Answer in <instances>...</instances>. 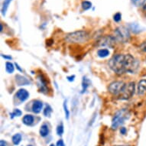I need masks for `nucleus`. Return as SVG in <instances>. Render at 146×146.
Wrapping results in <instances>:
<instances>
[{
  "label": "nucleus",
  "mask_w": 146,
  "mask_h": 146,
  "mask_svg": "<svg viewBox=\"0 0 146 146\" xmlns=\"http://www.w3.org/2000/svg\"><path fill=\"white\" fill-rule=\"evenodd\" d=\"M109 66L117 74L133 73L139 66V63L131 54H116L109 61Z\"/></svg>",
  "instance_id": "1"
},
{
  "label": "nucleus",
  "mask_w": 146,
  "mask_h": 146,
  "mask_svg": "<svg viewBox=\"0 0 146 146\" xmlns=\"http://www.w3.org/2000/svg\"><path fill=\"white\" fill-rule=\"evenodd\" d=\"M90 38V35L85 31H77L67 35L65 40L69 43H85Z\"/></svg>",
  "instance_id": "2"
},
{
  "label": "nucleus",
  "mask_w": 146,
  "mask_h": 146,
  "mask_svg": "<svg viewBox=\"0 0 146 146\" xmlns=\"http://www.w3.org/2000/svg\"><path fill=\"white\" fill-rule=\"evenodd\" d=\"M129 117V113L126 109H122L116 112L112 120V125H111L112 129H117Z\"/></svg>",
  "instance_id": "3"
},
{
  "label": "nucleus",
  "mask_w": 146,
  "mask_h": 146,
  "mask_svg": "<svg viewBox=\"0 0 146 146\" xmlns=\"http://www.w3.org/2000/svg\"><path fill=\"white\" fill-rule=\"evenodd\" d=\"M135 91V84L134 82H129L128 84H125L119 94L118 95V97L122 100H129L134 95Z\"/></svg>",
  "instance_id": "4"
},
{
  "label": "nucleus",
  "mask_w": 146,
  "mask_h": 146,
  "mask_svg": "<svg viewBox=\"0 0 146 146\" xmlns=\"http://www.w3.org/2000/svg\"><path fill=\"white\" fill-rule=\"evenodd\" d=\"M114 38L116 41L126 43L130 38V33L129 29L124 26L119 27L114 31Z\"/></svg>",
  "instance_id": "5"
},
{
  "label": "nucleus",
  "mask_w": 146,
  "mask_h": 146,
  "mask_svg": "<svg viewBox=\"0 0 146 146\" xmlns=\"http://www.w3.org/2000/svg\"><path fill=\"white\" fill-rule=\"evenodd\" d=\"M115 38L114 36L106 35L103 38H101L98 41L99 46H104V47H108V48H113L115 44Z\"/></svg>",
  "instance_id": "6"
},
{
  "label": "nucleus",
  "mask_w": 146,
  "mask_h": 146,
  "mask_svg": "<svg viewBox=\"0 0 146 146\" xmlns=\"http://www.w3.org/2000/svg\"><path fill=\"white\" fill-rule=\"evenodd\" d=\"M125 84H124V82L122 81H114L110 84L108 90L110 91V93L113 95L118 96L122 90V89L123 88V86H125Z\"/></svg>",
  "instance_id": "7"
},
{
  "label": "nucleus",
  "mask_w": 146,
  "mask_h": 146,
  "mask_svg": "<svg viewBox=\"0 0 146 146\" xmlns=\"http://www.w3.org/2000/svg\"><path fill=\"white\" fill-rule=\"evenodd\" d=\"M38 87L40 89V92L46 94L48 92V84H47L45 79L41 75H39L38 77Z\"/></svg>",
  "instance_id": "8"
},
{
  "label": "nucleus",
  "mask_w": 146,
  "mask_h": 146,
  "mask_svg": "<svg viewBox=\"0 0 146 146\" xmlns=\"http://www.w3.org/2000/svg\"><path fill=\"white\" fill-rule=\"evenodd\" d=\"M16 96L21 102H24L29 97V93L25 89H20L17 91Z\"/></svg>",
  "instance_id": "9"
},
{
  "label": "nucleus",
  "mask_w": 146,
  "mask_h": 146,
  "mask_svg": "<svg viewBox=\"0 0 146 146\" xmlns=\"http://www.w3.org/2000/svg\"><path fill=\"white\" fill-rule=\"evenodd\" d=\"M42 107H43L42 102L40 100H35L33 103V105H32V111L36 114H38V113H41Z\"/></svg>",
  "instance_id": "10"
},
{
  "label": "nucleus",
  "mask_w": 146,
  "mask_h": 146,
  "mask_svg": "<svg viewBox=\"0 0 146 146\" xmlns=\"http://www.w3.org/2000/svg\"><path fill=\"white\" fill-rule=\"evenodd\" d=\"M138 94L142 95L146 93V80H141L138 84Z\"/></svg>",
  "instance_id": "11"
},
{
  "label": "nucleus",
  "mask_w": 146,
  "mask_h": 146,
  "mask_svg": "<svg viewBox=\"0 0 146 146\" xmlns=\"http://www.w3.org/2000/svg\"><path fill=\"white\" fill-rule=\"evenodd\" d=\"M15 78H16V82L17 84H19V86H25L30 84V82L26 77H22L21 75H16Z\"/></svg>",
  "instance_id": "12"
},
{
  "label": "nucleus",
  "mask_w": 146,
  "mask_h": 146,
  "mask_svg": "<svg viewBox=\"0 0 146 146\" xmlns=\"http://www.w3.org/2000/svg\"><path fill=\"white\" fill-rule=\"evenodd\" d=\"M34 120H35V118H34L33 115H30V114H27L23 117L22 122L26 125H31L33 124Z\"/></svg>",
  "instance_id": "13"
},
{
  "label": "nucleus",
  "mask_w": 146,
  "mask_h": 146,
  "mask_svg": "<svg viewBox=\"0 0 146 146\" xmlns=\"http://www.w3.org/2000/svg\"><path fill=\"white\" fill-rule=\"evenodd\" d=\"M49 133V128L47 124H43L40 129V135L42 137H46Z\"/></svg>",
  "instance_id": "14"
},
{
  "label": "nucleus",
  "mask_w": 146,
  "mask_h": 146,
  "mask_svg": "<svg viewBox=\"0 0 146 146\" xmlns=\"http://www.w3.org/2000/svg\"><path fill=\"white\" fill-rule=\"evenodd\" d=\"M90 85V80L87 79L86 77L83 78V82H82V93L86 92V89L88 88L89 86Z\"/></svg>",
  "instance_id": "15"
},
{
  "label": "nucleus",
  "mask_w": 146,
  "mask_h": 146,
  "mask_svg": "<svg viewBox=\"0 0 146 146\" xmlns=\"http://www.w3.org/2000/svg\"><path fill=\"white\" fill-rule=\"evenodd\" d=\"M12 1V0H5V1L3 2V7H2V14H3V16H5V14H6V12H7L9 5H10V3H11Z\"/></svg>",
  "instance_id": "16"
},
{
  "label": "nucleus",
  "mask_w": 146,
  "mask_h": 146,
  "mask_svg": "<svg viewBox=\"0 0 146 146\" xmlns=\"http://www.w3.org/2000/svg\"><path fill=\"white\" fill-rule=\"evenodd\" d=\"M97 55H98L100 58H106L107 56L110 55V51H109L108 49H105V48L100 49V50L97 51Z\"/></svg>",
  "instance_id": "17"
},
{
  "label": "nucleus",
  "mask_w": 146,
  "mask_h": 146,
  "mask_svg": "<svg viewBox=\"0 0 146 146\" xmlns=\"http://www.w3.org/2000/svg\"><path fill=\"white\" fill-rule=\"evenodd\" d=\"M21 141H22V135L19 133H17L12 136V142L15 145H18L21 142Z\"/></svg>",
  "instance_id": "18"
},
{
  "label": "nucleus",
  "mask_w": 146,
  "mask_h": 146,
  "mask_svg": "<svg viewBox=\"0 0 146 146\" xmlns=\"http://www.w3.org/2000/svg\"><path fill=\"white\" fill-rule=\"evenodd\" d=\"M5 70L9 74H12L15 70L14 64L11 62H6L5 63Z\"/></svg>",
  "instance_id": "19"
},
{
  "label": "nucleus",
  "mask_w": 146,
  "mask_h": 146,
  "mask_svg": "<svg viewBox=\"0 0 146 146\" xmlns=\"http://www.w3.org/2000/svg\"><path fill=\"white\" fill-rule=\"evenodd\" d=\"M129 28L135 33H138V32L140 31V26L138 24H136V23H132V24H130Z\"/></svg>",
  "instance_id": "20"
},
{
  "label": "nucleus",
  "mask_w": 146,
  "mask_h": 146,
  "mask_svg": "<svg viewBox=\"0 0 146 146\" xmlns=\"http://www.w3.org/2000/svg\"><path fill=\"white\" fill-rule=\"evenodd\" d=\"M131 1H132V4H133L135 6H136V7L142 6L146 2V0H131Z\"/></svg>",
  "instance_id": "21"
},
{
  "label": "nucleus",
  "mask_w": 146,
  "mask_h": 146,
  "mask_svg": "<svg viewBox=\"0 0 146 146\" xmlns=\"http://www.w3.org/2000/svg\"><path fill=\"white\" fill-rule=\"evenodd\" d=\"M52 108L50 107V105H47L44 110V115L45 116H50L51 113H52Z\"/></svg>",
  "instance_id": "22"
},
{
  "label": "nucleus",
  "mask_w": 146,
  "mask_h": 146,
  "mask_svg": "<svg viewBox=\"0 0 146 146\" xmlns=\"http://www.w3.org/2000/svg\"><path fill=\"white\" fill-rule=\"evenodd\" d=\"M64 113H65V118L68 119L70 117V111L68 110V108H67V100H64Z\"/></svg>",
  "instance_id": "23"
},
{
  "label": "nucleus",
  "mask_w": 146,
  "mask_h": 146,
  "mask_svg": "<svg viewBox=\"0 0 146 146\" xmlns=\"http://www.w3.org/2000/svg\"><path fill=\"white\" fill-rule=\"evenodd\" d=\"M91 7H92V3L90 2H89V1H84L82 3V8L84 10L90 9Z\"/></svg>",
  "instance_id": "24"
},
{
  "label": "nucleus",
  "mask_w": 146,
  "mask_h": 146,
  "mask_svg": "<svg viewBox=\"0 0 146 146\" xmlns=\"http://www.w3.org/2000/svg\"><path fill=\"white\" fill-rule=\"evenodd\" d=\"M22 111L20 110H19V109H15V110H14V111L10 114V115H12L11 118L12 119V118L15 117V116H18V117H19V116H20V115H22Z\"/></svg>",
  "instance_id": "25"
},
{
  "label": "nucleus",
  "mask_w": 146,
  "mask_h": 146,
  "mask_svg": "<svg viewBox=\"0 0 146 146\" xmlns=\"http://www.w3.org/2000/svg\"><path fill=\"white\" fill-rule=\"evenodd\" d=\"M113 19H114V21L115 22H119L121 21V19H122V14L120 12L115 13L114 15V16H113Z\"/></svg>",
  "instance_id": "26"
},
{
  "label": "nucleus",
  "mask_w": 146,
  "mask_h": 146,
  "mask_svg": "<svg viewBox=\"0 0 146 146\" xmlns=\"http://www.w3.org/2000/svg\"><path fill=\"white\" fill-rule=\"evenodd\" d=\"M57 133H58V135H63V133H64V125H63V124L58 125V127H57Z\"/></svg>",
  "instance_id": "27"
},
{
  "label": "nucleus",
  "mask_w": 146,
  "mask_h": 146,
  "mask_svg": "<svg viewBox=\"0 0 146 146\" xmlns=\"http://www.w3.org/2000/svg\"><path fill=\"white\" fill-rule=\"evenodd\" d=\"M140 48H141V50H143L144 52L146 53V41L141 44V45H140Z\"/></svg>",
  "instance_id": "28"
},
{
  "label": "nucleus",
  "mask_w": 146,
  "mask_h": 146,
  "mask_svg": "<svg viewBox=\"0 0 146 146\" xmlns=\"http://www.w3.org/2000/svg\"><path fill=\"white\" fill-rule=\"evenodd\" d=\"M56 146H65L64 142V141H63L62 139H60V140H59V141L57 142V145H56Z\"/></svg>",
  "instance_id": "29"
},
{
  "label": "nucleus",
  "mask_w": 146,
  "mask_h": 146,
  "mask_svg": "<svg viewBox=\"0 0 146 146\" xmlns=\"http://www.w3.org/2000/svg\"><path fill=\"white\" fill-rule=\"evenodd\" d=\"M126 132H127V130L125 127H122V128L120 129V132H121V134L125 135L126 134Z\"/></svg>",
  "instance_id": "30"
},
{
  "label": "nucleus",
  "mask_w": 146,
  "mask_h": 146,
  "mask_svg": "<svg viewBox=\"0 0 146 146\" xmlns=\"http://www.w3.org/2000/svg\"><path fill=\"white\" fill-rule=\"evenodd\" d=\"M74 78H75L74 75L70 76V77H67V80H68V81H70V82L74 81Z\"/></svg>",
  "instance_id": "31"
},
{
  "label": "nucleus",
  "mask_w": 146,
  "mask_h": 146,
  "mask_svg": "<svg viewBox=\"0 0 146 146\" xmlns=\"http://www.w3.org/2000/svg\"><path fill=\"white\" fill-rule=\"evenodd\" d=\"M0 146H6V142L4 140H1L0 141Z\"/></svg>",
  "instance_id": "32"
},
{
  "label": "nucleus",
  "mask_w": 146,
  "mask_h": 146,
  "mask_svg": "<svg viewBox=\"0 0 146 146\" xmlns=\"http://www.w3.org/2000/svg\"><path fill=\"white\" fill-rule=\"evenodd\" d=\"M2 57L5 59H8V60H11L12 59V57H10V56H6V55H4V54H2Z\"/></svg>",
  "instance_id": "33"
},
{
  "label": "nucleus",
  "mask_w": 146,
  "mask_h": 146,
  "mask_svg": "<svg viewBox=\"0 0 146 146\" xmlns=\"http://www.w3.org/2000/svg\"><path fill=\"white\" fill-rule=\"evenodd\" d=\"M15 66H16V68L18 70H19V71H21L22 72V68H21V67H19V65L18 64H17V63H15Z\"/></svg>",
  "instance_id": "34"
},
{
  "label": "nucleus",
  "mask_w": 146,
  "mask_h": 146,
  "mask_svg": "<svg viewBox=\"0 0 146 146\" xmlns=\"http://www.w3.org/2000/svg\"><path fill=\"white\" fill-rule=\"evenodd\" d=\"M143 11H144V12H145V15H146V5H144Z\"/></svg>",
  "instance_id": "35"
},
{
  "label": "nucleus",
  "mask_w": 146,
  "mask_h": 146,
  "mask_svg": "<svg viewBox=\"0 0 146 146\" xmlns=\"http://www.w3.org/2000/svg\"><path fill=\"white\" fill-rule=\"evenodd\" d=\"M0 28H1V30H0V31H3V24H1V25H0Z\"/></svg>",
  "instance_id": "36"
},
{
  "label": "nucleus",
  "mask_w": 146,
  "mask_h": 146,
  "mask_svg": "<svg viewBox=\"0 0 146 146\" xmlns=\"http://www.w3.org/2000/svg\"><path fill=\"white\" fill-rule=\"evenodd\" d=\"M114 146H132V145H114Z\"/></svg>",
  "instance_id": "37"
},
{
  "label": "nucleus",
  "mask_w": 146,
  "mask_h": 146,
  "mask_svg": "<svg viewBox=\"0 0 146 146\" xmlns=\"http://www.w3.org/2000/svg\"><path fill=\"white\" fill-rule=\"evenodd\" d=\"M50 146H56V145H54V144H51V145H50Z\"/></svg>",
  "instance_id": "38"
},
{
  "label": "nucleus",
  "mask_w": 146,
  "mask_h": 146,
  "mask_svg": "<svg viewBox=\"0 0 146 146\" xmlns=\"http://www.w3.org/2000/svg\"><path fill=\"white\" fill-rule=\"evenodd\" d=\"M29 146H32V145H29Z\"/></svg>",
  "instance_id": "39"
}]
</instances>
